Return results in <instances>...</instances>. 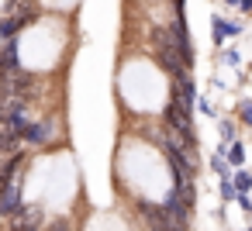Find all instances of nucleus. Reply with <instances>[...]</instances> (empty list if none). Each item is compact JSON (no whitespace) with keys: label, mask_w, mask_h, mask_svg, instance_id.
<instances>
[{"label":"nucleus","mask_w":252,"mask_h":231,"mask_svg":"<svg viewBox=\"0 0 252 231\" xmlns=\"http://www.w3.org/2000/svg\"><path fill=\"white\" fill-rule=\"evenodd\" d=\"M0 210H4L7 217H14L21 210V193H18V179H4V197H0Z\"/></svg>","instance_id":"f257e3e1"},{"label":"nucleus","mask_w":252,"mask_h":231,"mask_svg":"<svg viewBox=\"0 0 252 231\" xmlns=\"http://www.w3.org/2000/svg\"><path fill=\"white\" fill-rule=\"evenodd\" d=\"M228 35H242V25H238V21H224L221 14H214V18H211V38H214V45L221 49V42H224Z\"/></svg>","instance_id":"f03ea898"},{"label":"nucleus","mask_w":252,"mask_h":231,"mask_svg":"<svg viewBox=\"0 0 252 231\" xmlns=\"http://www.w3.org/2000/svg\"><path fill=\"white\" fill-rule=\"evenodd\" d=\"M52 131H56V124L52 121H35V124H28V131H25V145H45L49 138H52Z\"/></svg>","instance_id":"7ed1b4c3"},{"label":"nucleus","mask_w":252,"mask_h":231,"mask_svg":"<svg viewBox=\"0 0 252 231\" xmlns=\"http://www.w3.org/2000/svg\"><path fill=\"white\" fill-rule=\"evenodd\" d=\"M176 104L187 107V111H193V104H197V90H193V83H190L187 76L176 80Z\"/></svg>","instance_id":"20e7f679"},{"label":"nucleus","mask_w":252,"mask_h":231,"mask_svg":"<svg viewBox=\"0 0 252 231\" xmlns=\"http://www.w3.org/2000/svg\"><path fill=\"white\" fill-rule=\"evenodd\" d=\"M211 169H214L221 179H231V176H235V173H231L235 166L228 162V155H224V152H214V155H211Z\"/></svg>","instance_id":"39448f33"},{"label":"nucleus","mask_w":252,"mask_h":231,"mask_svg":"<svg viewBox=\"0 0 252 231\" xmlns=\"http://www.w3.org/2000/svg\"><path fill=\"white\" fill-rule=\"evenodd\" d=\"M245 152H249V148H245V145H242V142H231V145H228V152H224V155H228V162H231V166H235V169H242V166H245Z\"/></svg>","instance_id":"423d86ee"},{"label":"nucleus","mask_w":252,"mask_h":231,"mask_svg":"<svg viewBox=\"0 0 252 231\" xmlns=\"http://www.w3.org/2000/svg\"><path fill=\"white\" fill-rule=\"evenodd\" d=\"M218 138H221L224 145L238 142V138H235V121H218Z\"/></svg>","instance_id":"0eeeda50"},{"label":"nucleus","mask_w":252,"mask_h":231,"mask_svg":"<svg viewBox=\"0 0 252 231\" xmlns=\"http://www.w3.org/2000/svg\"><path fill=\"white\" fill-rule=\"evenodd\" d=\"M231 179H235L238 193H249V190H252V173H249V169H235V176H231Z\"/></svg>","instance_id":"6e6552de"},{"label":"nucleus","mask_w":252,"mask_h":231,"mask_svg":"<svg viewBox=\"0 0 252 231\" xmlns=\"http://www.w3.org/2000/svg\"><path fill=\"white\" fill-rule=\"evenodd\" d=\"M218 193H221V200H238V186H235V179H221V183H218Z\"/></svg>","instance_id":"1a4fd4ad"},{"label":"nucleus","mask_w":252,"mask_h":231,"mask_svg":"<svg viewBox=\"0 0 252 231\" xmlns=\"http://www.w3.org/2000/svg\"><path fill=\"white\" fill-rule=\"evenodd\" d=\"M238 121L252 128V100H242V104H238Z\"/></svg>","instance_id":"9d476101"},{"label":"nucleus","mask_w":252,"mask_h":231,"mask_svg":"<svg viewBox=\"0 0 252 231\" xmlns=\"http://www.w3.org/2000/svg\"><path fill=\"white\" fill-rule=\"evenodd\" d=\"M197 107H200V114H207V117H214V104H211L207 97H197Z\"/></svg>","instance_id":"9b49d317"},{"label":"nucleus","mask_w":252,"mask_h":231,"mask_svg":"<svg viewBox=\"0 0 252 231\" xmlns=\"http://www.w3.org/2000/svg\"><path fill=\"white\" fill-rule=\"evenodd\" d=\"M221 59H224V66H238V52H235V49L221 52Z\"/></svg>","instance_id":"f8f14e48"},{"label":"nucleus","mask_w":252,"mask_h":231,"mask_svg":"<svg viewBox=\"0 0 252 231\" xmlns=\"http://www.w3.org/2000/svg\"><path fill=\"white\" fill-rule=\"evenodd\" d=\"M238 207H242L245 214H252V197H249V193H238Z\"/></svg>","instance_id":"ddd939ff"},{"label":"nucleus","mask_w":252,"mask_h":231,"mask_svg":"<svg viewBox=\"0 0 252 231\" xmlns=\"http://www.w3.org/2000/svg\"><path fill=\"white\" fill-rule=\"evenodd\" d=\"M45 231H73V228H69V224H66V221H52V224H49V228H45Z\"/></svg>","instance_id":"4468645a"},{"label":"nucleus","mask_w":252,"mask_h":231,"mask_svg":"<svg viewBox=\"0 0 252 231\" xmlns=\"http://www.w3.org/2000/svg\"><path fill=\"white\" fill-rule=\"evenodd\" d=\"M14 231H38L35 224H14Z\"/></svg>","instance_id":"2eb2a0df"},{"label":"nucleus","mask_w":252,"mask_h":231,"mask_svg":"<svg viewBox=\"0 0 252 231\" xmlns=\"http://www.w3.org/2000/svg\"><path fill=\"white\" fill-rule=\"evenodd\" d=\"M224 4H231V7H238V4H242V0H224Z\"/></svg>","instance_id":"dca6fc26"},{"label":"nucleus","mask_w":252,"mask_h":231,"mask_svg":"<svg viewBox=\"0 0 252 231\" xmlns=\"http://www.w3.org/2000/svg\"><path fill=\"white\" fill-rule=\"evenodd\" d=\"M245 231H252V228H245Z\"/></svg>","instance_id":"f3484780"}]
</instances>
